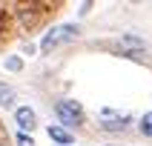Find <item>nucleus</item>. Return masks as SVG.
Listing matches in <instances>:
<instances>
[{"instance_id": "nucleus-1", "label": "nucleus", "mask_w": 152, "mask_h": 146, "mask_svg": "<svg viewBox=\"0 0 152 146\" xmlns=\"http://www.w3.org/2000/svg\"><path fill=\"white\" fill-rule=\"evenodd\" d=\"M77 37V26L75 23H63V26H55V29H49V32L43 34V40H40V49L43 52H52L58 43H69V40H75Z\"/></svg>"}, {"instance_id": "nucleus-2", "label": "nucleus", "mask_w": 152, "mask_h": 146, "mask_svg": "<svg viewBox=\"0 0 152 146\" xmlns=\"http://www.w3.org/2000/svg\"><path fill=\"white\" fill-rule=\"evenodd\" d=\"M55 115L63 120V126H80L83 123V109H80V103L75 100H60L55 106Z\"/></svg>"}, {"instance_id": "nucleus-3", "label": "nucleus", "mask_w": 152, "mask_h": 146, "mask_svg": "<svg viewBox=\"0 0 152 146\" xmlns=\"http://www.w3.org/2000/svg\"><path fill=\"white\" fill-rule=\"evenodd\" d=\"M112 49L118 52V54L132 57V54H144V52H146V43L141 40L138 34H121V37L112 40Z\"/></svg>"}, {"instance_id": "nucleus-4", "label": "nucleus", "mask_w": 152, "mask_h": 146, "mask_svg": "<svg viewBox=\"0 0 152 146\" xmlns=\"http://www.w3.org/2000/svg\"><path fill=\"white\" fill-rule=\"evenodd\" d=\"M126 123H129V115H121L115 109H101V126L106 132H121Z\"/></svg>"}, {"instance_id": "nucleus-5", "label": "nucleus", "mask_w": 152, "mask_h": 146, "mask_svg": "<svg viewBox=\"0 0 152 146\" xmlns=\"http://www.w3.org/2000/svg\"><path fill=\"white\" fill-rule=\"evenodd\" d=\"M15 120H17V126H20V132H32L34 126H37V118H34V112L29 109V106H20V109L15 112Z\"/></svg>"}, {"instance_id": "nucleus-6", "label": "nucleus", "mask_w": 152, "mask_h": 146, "mask_svg": "<svg viewBox=\"0 0 152 146\" xmlns=\"http://www.w3.org/2000/svg\"><path fill=\"white\" fill-rule=\"evenodd\" d=\"M49 137L55 143H60V146L72 143V132H66V129H60V126H49Z\"/></svg>"}, {"instance_id": "nucleus-7", "label": "nucleus", "mask_w": 152, "mask_h": 146, "mask_svg": "<svg viewBox=\"0 0 152 146\" xmlns=\"http://www.w3.org/2000/svg\"><path fill=\"white\" fill-rule=\"evenodd\" d=\"M15 103V92L9 86H0V106H12Z\"/></svg>"}, {"instance_id": "nucleus-8", "label": "nucleus", "mask_w": 152, "mask_h": 146, "mask_svg": "<svg viewBox=\"0 0 152 146\" xmlns=\"http://www.w3.org/2000/svg\"><path fill=\"white\" fill-rule=\"evenodd\" d=\"M141 132H144L146 137H152V112H146L144 118H141Z\"/></svg>"}, {"instance_id": "nucleus-9", "label": "nucleus", "mask_w": 152, "mask_h": 146, "mask_svg": "<svg viewBox=\"0 0 152 146\" xmlns=\"http://www.w3.org/2000/svg\"><path fill=\"white\" fill-rule=\"evenodd\" d=\"M20 66H23V60H20V57H9L6 60V69H12V72H17Z\"/></svg>"}, {"instance_id": "nucleus-10", "label": "nucleus", "mask_w": 152, "mask_h": 146, "mask_svg": "<svg viewBox=\"0 0 152 146\" xmlns=\"http://www.w3.org/2000/svg\"><path fill=\"white\" fill-rule=\"evenodd\" d=\"M17 146H34V143H32V137H29V135L20 132V135H17Z\"/></svg>"}]
</instances>
